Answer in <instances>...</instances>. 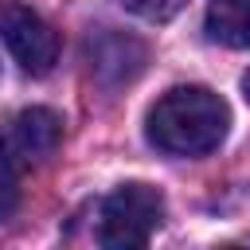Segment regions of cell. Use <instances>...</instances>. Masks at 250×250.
<instances>
[{
    "instance_id": "obj_1",
    "label": "cell",
    "mask_w": 250,
    "mask_h": 250,
    "mask_svg": "<svg viewBox=\"0 0 250 250\" xmlns=\"http://www.w3.org/2000/svg\"><path fill=\"white\" fill-rule=\"evenodd\" d=\"M227 125H230V109L207 86H176L145 117L148 145L168 156H203L219 148Z\"/></svg>"
},
{
    "instance_id": "obj_2",
    "label": "cell",
    "mask_w": 250,
    "mask_h": 250,
    "mask_svg": "<svg viewBox=\"0 0 250 250\" xmlns=\"http://www.w3.org/2000/svg\"><path fill=\"white\" fill-rule=\"evenodd\" d=\"M164 219V195L152 184H121L98 207V242L109 250L145 246Z\"/></svg>"
},
{
    "instance_id": "obj_3",
    "label": "cell",
    "mask_w": 250,
    "mask_h": 250,
    "mask_svg": "<svg viewBox=\"0 0 250 250\" xmlns=\"http://www.w3.org/2000/svg\"><path fill=\"white\" fill-rule=\"evenodd\" d=\"M0 39L8 43L12 59L35 78L51 74L59 62V31L35 8H27L20 0L0 4Z\"/></svg>"
},
{
    "instance_id": "obj_4",
    "label": "cell",
    "mask_w": 250,
    "mask_h": 250,
    "mask_svg": "<svg viewBox=\"0 0 250 250\" xmlns=\"http://www.w3.org/2000/svg\"><path fill=\"white\" fill-rule=\"evenodd\" d=\"M86 51H90V70L109 86L137 78L141 66H145V43H137L133 35H121V31L94 35Z\"/></svg>"
},
{
    "instance_id": "obj_5",
    "label": "cell",
    "mask_w": 250,
    "mask_h": 250,
    "mask_svg": "<svg viewBox=\"0 0 250 250\" xmlns=\"http://www.w3.org/2000/svg\"><path fill=\"white\" fill-rule=\"evenodd\" d=\"M62 141V117L55 109H43V105H31L16 117L12 125V148L23 156V160H47Z\"/></svg>"
},
{
    "instance_id": "obj_6",
    "label": "cell",
    "mask_w": 250,
    "mask_h": 250,
    "mask_svg": "<svg viewBox=\"0 0 250 250\" xmlns=\"http://www.w3.org/2000/svg\"><path fill=\"white\" fill-rule=\"evenodd\" d=\"M203 27L223 47H250V0H211Z\"/></svg>"
},
{
    "instance_id": "obj_7",
    "label": "cell",
    "mask_w": 250,
    "mask_h": 250,
    "mask_svg": "<svg viewBox=\"0 0 250 250\" xmlns=\"http://www.w3.org/2000/svg\"><path fill=\"white\" fill-rule=\"evenodd\" d=\"M20 203V160L8 137H0V223L16 211Z\"/></svg>"
},
{
    "instance_id": "obj_8",
    "label": "cell",
    "mask_w": 250,
    "mask_h": 250,
    "mask_svg": "<svg viewBox=\"0 0 250 250\" xmlns=\"http://www.w3.org/2000/svg\"><path fill=\"white\" fill-rule=\"evenodd\" d=\"M121 8H129L133 16H141V20H148V23H164V20H172L188 0H117Z\"/></svg>"
},
{
    "instance_id": "obj_9",
    "label": "cell",
    "mask_w": 250,
    "mask_h": 250,
    "mask_svg": "<svg viewBox=\"0 0 250 250\" xmlns=\"http://www.w3.org/2000/svg\"><path fill=\"white\" fill-rule=\"evenodd\" d=\"M242 98H246V102H250V70H246V74H242Z\"/></svg>"
}]
</instances>
